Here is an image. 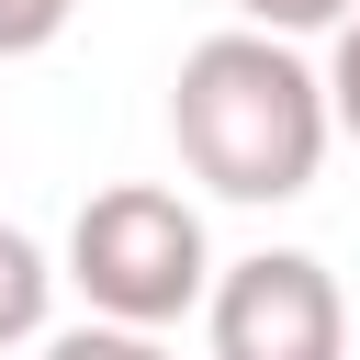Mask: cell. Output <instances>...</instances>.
<instances>
[{"label": "cell", "mask_w": 360, "mask_h": 360, "mask_svg": "<svg viewBox=\"0 0 360 360\" xmlns=\"http://www.w3.org/2000/svg\"><path fill=\"white\" fill-rule=\"evenodd\" d=\"M169 135L180 169L225 202H292L326 169V79L281 45V34H202L169 79Z\"/></svg>", "instance_id": "obj_1"}, {"label": "cell", "mask_w": 360, "mask_h": 360, "mask_svg": "<svg viewBox=\"0 0 360 360\" xmlns=\"http://www.w3.org/2000/svg\"><path fill=\"white\" fill-rule=\"evenodd\" d=\"M56 281H79V304H90L101 326H146V338H158V326H180V315L214 292V248H202V214H191L180 191L112 180V191L79 202Z\"/></svg>", "instance_id": "obj_2"}, {"label": "cell", "mask_w": 360, "mask_h": 360, "mask_svg": "<svg viewBox=\"0 0 360 360\" xmlns=\"http://www.w3.org/2000/svg\"><path fill=\"white\" fill-rule=\"evenodd\" d=\"M202 338H214V360H349L338 270L304 259V248H259V259L214 270V292H202Z\"/></svg>", "instance_id": "obj_3"}, {"label": "cell", "mask_w": 360, "mask_h": 360, "mask_svg": "<svg viewBox=\"0 0 360 360\" xmlns=\"http://www.w3.org/2000/svg\"><path fill=\"white\" fill-rule=\"evenodd\" d=\"M45 304H56V270H45V248H34L22 225H0V349L45 338Z\"/></svg>", "instance_id": "obj_4"}, {"label": "cell", "mask_w": 360, "mask_h": 360, "mask_svg": "<svg viewBox=\"0 0 360 360\" xmlns=\"http://www.w3.org/2000/svg\"><path fill=\"white\" fill-rule=\"evenodd\" d=\"M349 11H360V0H236V22H248V34H281V45H292V34H338Z\"/></svg>", "instance_id": "obj_5"}, {"label": "cell", "mask_w": 360, "mask_h": 360, "mask_svg": "<svg viewBox=\"0 0 360 360\" xmlns=\"http://www.w3.org/2000/svg\"><path fill=\"white\" fill-rule=\"evenodd\" d=\"M45 360H169V349H158L146 326H101V315H90V326H68V338H45Z\"/></svg>", "instance_id": "obj_6"}, {"label": "cell", "mask_w": 360, "mask_h": 360, "mask_svg": "<svg viewBox=\"0 0 360 360\" xmlns=\"http://www.w3.org/2000/svg\"><path fill=\"white\" fill-rule=\"evenodd\" d=\"M315 79H326V124H338V135H349V146H360V11H349V22H338V56H326V68H315Z\"/></svg>", "instance_id": "obj_7"}, {"label": "cell", "mask_w": 360, "mask_h": 360, "mask_svg": "<svg viewBox=\"0 0 360 360\" xmlns=\"http://www.w3.org/2000/svg\"><path fill=\"white\" fill-rule=\"evenodd\" d=\"M79 22V0H0V56H45Z\"/></svg>", "instance_id": "obj_8"}]
</instances>
